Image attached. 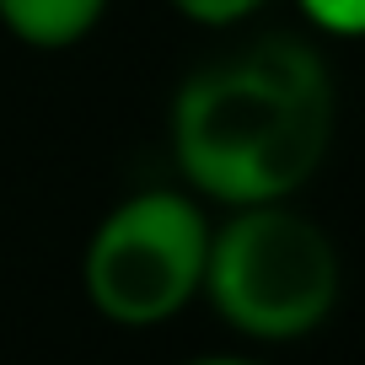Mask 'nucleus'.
Segmentation results:
<instances>
[{
    "mask_svg": "<svg viewBox=\"0 0 365 365\" xmlns=\"http://www.w3.org/2000/svg\"><path fill=\"white\" fill-rule=\"evenodd\" d=\"M210 215L199 194L145 188L103 215L81 258V290L113 328H156L205 296Z\"/></svg>",
    "mask_w": 365,
    "mask_h": 365,
    "instance_id": "nucleus-3",
    "label": "nucleus"
},
{
    "mask_svg": "<svg viewBox=\"0 0 365 365\" xmlns=\"http://www.w3.org/2000/svg\"><path fill=\"white\" fill-rule=\"evenodd\" d=\"M108 0H0V27L27 48H70L97 33Z\"/></svg>",
    "mask_w": 365,
    "mask_h": 365,
    "instance_id": "nucleus-4",
    "label": "nucleus"
},
{
    "mask_svg": "<svg viewBox=\"0 0 365 365\" xmlns=\"http://www.w3.org/2000/svg\"><path fill=\"white\" fill-rule=\"evenodd\" d=\"M296 6L328 38H365V0H296Z\"/></svg>",
    "mask_w": 365,
    "mask_h": 365,
    "instance_id": "nucleus-5",
    "label": "nucleus"
},
{
    "mask_svg": "<svg viewBox=\"0 0 365 365\" xmlns=\"http://www.w3.org/2000/svg\"><path fill=\"white\" fill-rule=\"evenodd\" d=\"M333 76L301 38H258L199 65L172 97V161L220 210L290 199L333 145Z\"/></svg>",
    "mask_w": 365,
    "mask_h": 365,
    "instance_id": "nucleus-1",
    "label": "nucleus"
},
{
    "mask_svg": "<svg viewBox=\"0 0 365 365\" xmlns=\"http://www.w3.org/2000/svg\"><path fill=\"white\" fill-rule=\"evenodd\" d=\"M172 6H178V16L199 27H237L252 11H263V0H172Z\"/></svg>",
    "mask_w": 365,
    "mask_h": 365,
    "instance_id": "nucleus-6",
    "label": "nucleus"
},
{
    "mask_svg": "<svg viewBox=\"0 0 365 365\" xmlns=\"http://www.w3.org/2000/svg\"><path fill=\"white\" fill-rule=\"evenodd\" d=\"M188 365H258V360H237V354H210V360H188Z\"/></svg>",
    "mask_w": 365,
    "mask_h": 365,
    "instance_id": "nucleus-7",
    "label": "nucleus"
},
{
    "mask_svg": "<svg viewBox=\"0 0 365 365\" xmlns=\"http://www.w3.org/2000/svg\"><path fill=\"white\" fill-rule=\"evenodd\" d=\"M344 290V263L333 237L290 199L237 205L210 226L205 301L226 328L258 344L312 339L333 317Z\"/></svg>",
    "mask_w": 365,
    "mask_h": 365,
    "instance_id": "nucleus-2",
    "label": "nucleus"
}]
</instances>
